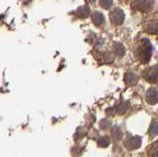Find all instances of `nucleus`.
Here are the masks:
<instances>
[{
    "label": "nucleus",
    "instance_id": "nucleus-1",
    "mask_svg": "<svg viewBox=\"0 0 158 157\" xmlns=\"http://www.w3.org/2000/svg\"><path fill=\"white\" fill-rule=\"evenodd\" d=\"M152 55V46L149 41L144 39L141 40L138 43V46L135 50V56L138 60L142 63H147L150 60Z\"/></svg>",
    "mask_w": 158,
    "mask_h": 157
},
{
    "label": "nucleus",
    "instance_id": "nucleus-16",
    "mask_svg": "<svg viewBox=\"0 0 158 157\" xmlns=\"http://www.w3.org/2000/svg\"><path fill=\"white\" fill-rule=\"evenodd\" d=\"M97 144L100 147H107L109 144H110V139H109L108 136H103L101 138L98 139Z\"/></svg>",
    "mask_w": 158,
    "mask_h": 157
},
{
    "label": "nucleus",
    "instance_id": "nucleus-7",
    "mask_svg": "<svg viewBox=\"0 0 158 157\" xmlns=\"http://www.w3.org/2000/svg\"><path fill=\"white\" fill-rule=\"evenodd\" d=\"M144 31L150 35H158V19L147 22L144 25Z\"/></svg>",
    "mask_w": 158,
    "mask_h": 157
},
{
    "label": "nucleus",
    "instance_id": "nucleus-13",
    "mask_svg": "<svg viewBox=\"0 0 158 157\" xmlns=\"http://www.w3.org/2000/svg\"><path fill=\"white\" fill-rule=\"evenodd\" d=\"M122 130L120 129L118 126H113V129H112V138L113 140H115V141H118V140H120L122 138Z\"/></svg>",
    "mask_w": 158,
    "mask_h": 157
},
{
    "label": "nucleus",
    "instance_id": "nucleus-11",
    "mask_svg": "<svg viewBox=\"0 0 158 157\" xmlns=\"http://www.w3.org/2000/svg\"><path fill=\"white\" fill-rule=\"evenodd\" d=\"M137 81V77L133 72L131 71H127L125 74V82L127 85H133L135 84Z\"/></svg>",
    "mask_w": 158,
    "mask_h": 157
},
{
    "label": "nucleus",
    "instance_id": "nucleus-6",
    "mask_svg": "<svg viewBox=\"0 0 158 157\" xmlns=\"http://www.w3.org/2000/svg\"><path fill=\"white\" fill-rule=\"evenodd\" d=\"M145 100L148 104L154 105L158 102V90L156 88H150L149 90L146 92Z\"/></svg>",
    "mask_w": 158,
    "mask_h": 157
},
{
    "label": "nucleus",
    "instance_id": "nucleus-5",
    "mask_svg": "<svg viewBox=\"0 0 158 157\" xmlns=\"http://www.w3.org/2000/svg\"><path fill=\"white\" fill-rule=\"evenodd\" d=\"M125 145L127 149H137L139 148L141 145V139L139 136H133V137H128V138L125 141Z\"/></svg>",
    "mask_w": 158,
    "mask_h": 157
},
{
    "label": "nucleus",
    "instance_id": "nucleus-19",
    "mask_svg": "<svg viewBox=\"0 0 158 157\" xmlns=\"http://www.w3.org/2000/svg\"><path fill=\"white\" fill-rule=\"evenodd\" d=\"M116 112H117L116 108H109V109L106 110V113H107L108 116H113Z\"/></svg>",
    "mask_w": 158,
    "mask_h": 157
},
{
    "label": "nucleus",
    "instance_id": "nucleus-15",
    "mask_svg": "<svg viewBox=\"0 0 158 157\" xmlns=\"http://www.w3.org/2000/svg\"><path fill=\"white\" fill-rule=\"evenodd\" d=\"M127 109H128V104H127V102H122L121 104L116 108L117 113H118V115L126 114V112L127 111Z\"/></svg>",
    "mask_w": 158,
    "mask_h": 157
},
{
    "label": "nucleus",
    "instance_id": "nucleus-17",
    "mask_svg": "<svg viewBox=\"0 0 158 157\" xmlns=\"http://www.w3.org/2000/svg\"><path fill=\"white\" fill-rule=\"evenodd\" d=\"M100 5L104 9H109L113 5V0H100Z\"/></svg>",
    "mask_w": 158,
    "mask_h": 157
},
{
    "label": "nucleus",
    "instance_id": "nucleus-10",
    "mask_svg": "<svg viewBox=\"0 0 158 157\" xmlns=\"http://www.w3.org/2000/svg\"><path fill=\"white\" fill-rule=\"evenodd\" d=\"M92 21L96 26H101L105 23V18L101 12H94L92 14Z\"/></svg>",
    "mask_w": 158,
    "mask_h": 157
},
{
    "label": "nucleus",
    "instance_id": "nucleus-9",
    "mask_svg": "<svg viewBox=\"0 0 158 157\" xmlns=\"http://www.w3.org/2000/svg\"><path fill=\"white\" fill-rule=\"evenodd\" d=\"M89 14H90V8L86 5L79 7L75 12V15L79 18H81V19L87 18L89 16Z\"/></svg>",
    "mask_w": 158,
    "mask_h": 157
},
{
    "label": "nucleus",
    "instance_id": "nucleus-18",
    "mask_svg": "<svg viewBox=\"0 0 158 157\" xmlns=\"http://www.w3.org/2000/svg\"><path fill=\"white\" fill-rule=\"evenodd\" d=\"M109 126H110V122H109L107 120H102L100 122V127L102 130H107Z\"/></svg>",
    "mask_w": 158,
    "mask_h": 157
},
{
    "label": "nucleus",
    "instance_id": "nucleus-14",
    "mask_svg": "<svg viewBox=\"0 0 158 157\" xmlns=\"http://www.w3.org/2000/svg\"><path fill=\"white\" fill-rule=\"evenodd\" d=\"M148 134H149V135L152 137H154L158 134V122H151L149 130H148Z\"/></svg>",
    "mask_w": 158,
    "mask_h": 157
},
{
    "label": "nucleus",
    "instance_id": "nucleus-3",
    "mask_svg": "<svg viewBox=\"0 0 158 157\" xmlns=\"http://www.w3.org/2000/svg\"><path fill=\"white\" fill-rule=\"evenodd\" d=\"M143 78L150 83H157L158 82V66L154 65L152 67L147 68L143 72Z\"/></svg>",
    "mask_w": 158,
    "mask_h": 157
},
{
    "label": "nucleus",
    "instance_id": "nucleus-8",
    "mask_svg": "<svg viewBox=\"0 0 158 157\" xmlns=\"http://www.w3.org/2000/svg\"><path fill=\"white\" fill-rule=\"evenodd\" d=\"M113 52L114 55L118 56V57H122L125 56V52H126V50L123 46L120 43H114L113 45Z\"/></svg>",
    "mask_w": 158,
    "mask_h": 157
},
{
    "label": "nucleus",
    "instance_id": "nucleus-12",
    "mask_svg": "<svg viewBox=\"0 0 158 157\" xmlns=\"http://www.w3.org/2000/svg\"><path fill=\"white\" fill-rule=\"evenodd\" d=\"M148 157H158V141L151 143L147 148Z\"/></svg>",
    "mask_w": 158,
    "mask_h": 157
},
{
    "label": "nucleus",
    "instance_id": "nucleus-2",
    "mask_svg": "<svg viewBox=\"0 0 158 157\" xmlns=\"http://www.w3.org/2000/svg\"><path fill=\"white\" fill-rule=\"evenodd\" d=\"M131 9L140 12H149L154 6L153 0H133L131 2Z\"/></svg>",
    "mask_w": 158,
    "mask_h": 157
},
{
    "label": "nucleus",
    "instance_id": "nucleus-20",
    "mask_svg": "<svg viewBox=\"0 0 158 157\" xmlns=\"http://www.w3.org/2000/svg\"><path fill=\"white\" fill-rule=\"evenodd\" d=\"M120 1H122V2H123V3H126V2L128 1V0H120Z\"/></svg>",
    "mask_w": 158,
    "mask_h": 157
},
{
    "label": "nucleus",
    "instance_id": "nucleus-4",
    "mask_svg": "<svg viewBox=\"0 0 158 157\" xmlns=\"http://www.w3.org/2000/svg\"><path fill=\"white\" fill-rule=\"evenodd\" d=\"M110 20L113 25H121V24H123V20H125V13H123L122 9L117 8L110 13Z\"/></svg>",
    "mask_w": 158,
    "mask_h": 157
}]
</instances>
